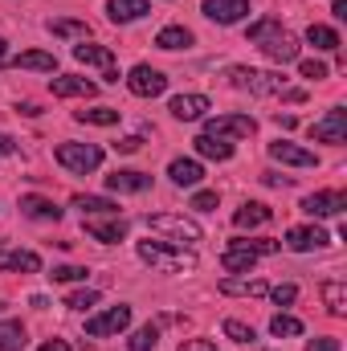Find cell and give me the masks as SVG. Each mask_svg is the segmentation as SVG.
Returning a JSON list of instances; mask_svg holds the SVG:
<instances>
[{
    "label": "cell",
    "instance_id": "31",
    "mask_svg": "<svg viewBox=\"0 0 347 351\" xmlns=\"http://www.w3.org/2000/svg\"><path fill=\"white\" fill-rule=\"evenodd\" d=\"M49 33L62 37V41H86L90 25L86 21H74V16H62V21H49Z\"/></svg>",
    "mask_w": 347,
    "mask_h": 351
},
{
    "label": "cell",
    "instance_id": "40",
    "mask_svg": "<svg viewBox=\"0 0 347 351\" xmlns=\"http://www.w3.org/2000/svg\"><path fill=\"white\" fill-rule=\"evenodd\" d=\"M66 306H70V311H90V306H98V290H74V294L66 298Z\"/></svg>",
    "mask_w": 347,
    "mask_h": 351
},
{
    "label": "cell",
    "instance_id": "15",
    "mask_svg": "<svg viewBox=\"0 0 347 351\" xmlns=\"http://www.w3.org/2000/svg\"><path fill=\"white\" fill-rule=\"evenodd\" d=\"M270 160L290 164V168H319V156H315V152H307V147H298V143H286V139L270 143Z\"/></svg>",
    "mask_w": 347,
    "mask_h": 351
},
{
    "label": "cell",
    "instance_id": "5",
    "mask_svg": "<svg viewBox=\"0 0 347 351\" xmlns=\"http://www.w3.org/2000/svg\"><path fill=\"white\" fill-rule=\"evenodd\" d=\"M229 86L233 90H250V94H282L286 90V78L282 74H265V70H250V66H233L229 70Z\"/></svg>",
    "mask_w": 347,
    "mask_h": 351
},
{
    "label": "cell",
    "instance_id": "47",
    "mask_svg": "<svg viewBox=\"0 0 347 351\" xmlns=\"http://www.w3.org/2000/svg\"><path fill=\"white\" fill-rule=\"evenodd\" d=\"M41 351H74V348H70L66 339H45V343H41Z\"/></svg>",
    "mask_w": 347,
    "mask_h": 351
},
{
    "label": "cell",
    "instance_id": "34",
    "mask_svg": "<svg viewBox=\"0 0 347 351\" xmlns=\"http://www.w3.org/2000/svg\"><path fill=\"white\" fill-rule=\"evenodd\" d=\"M119 114H123V110H115V106H90V110H78L74 119H78V123H94V127H115Z\"/></svg>",
    "mask_w": 347,
    "mask_h": 351
},
{
    "label": "cell",
    "instance_id": "7",
    "mask_svg": "<svg viewBox=\"0 0 347 351\" xmlns=\"http://www.w3.org/2000/svg\"><path fill=\"white\" fill-rule=\"evenodd\" d=\"M131 327V306H110V311H102V315H94L86 319V335L90 339H106V335H119V331H127Z\"/></svg>",
    "mask_w": 347,
    "mask_h": 351
},
{
    "label": "cell",
    "instance_id": "37",
    "mask_svg": "<svg viewBox=\"0 0 347 351\" xmlns=\"http://www.w3.org/2000/svg\"><path fill=\"white\" fill-rule=\"evenodd\" d=\"M225 335H229L233 343H254V339H258L254 327H246L241 319H225Z\"/></svg>",
    "mask_w": 347,
    "mask_h": 351
},
{
    "label": "cell",
    "instance_id": "32",
    "mask_svg": "<svg viewBox=\"0 0 347 351\" xmlns=\"http://www.w3.org/2000/svg\"><path fill=\"white\" fill-rule=\"evenodd\" d=\"M29 335L16 319H0V351H25Z\"/></svg>",
    "mask_w": 347,
    "mask_h": 351
},
{
    "label": "cell",
    "instance_id": "10",
    "mask_svg": "<svg viewBox=\"0 0 347 351\" xmlns=\"http://www.w3.org/2000/svg\"><path fill=\"white\" fill-rule=\"evenodd\" d=\"M127 90H131L135 98H160V94L168 90V78H164L156 66H135V70L127 74Z\"/></svg>",
    "mask_w": 347,
    "mask_h": 351
},
{
    "label": "cell",
    "instance_id": "2",
    "mask_svg": "<svg viewBox=\"0 0 347 351\" xmlns=\"http://www.w3.org/2000/svg\"><path fill=\"white\" fill-rule=\"evenodd\" d=\"M139 258L160 274H192L196 269V254L168 245V241H139Z\"/></svg>",
    "mask_w": 347,
    "mask_h": 351
},
{
    "label": "cell",
    "instance_id": "6",
    "mask_svg": "<svg viewBox=\"0 0 347 351\" xmlns=\"http://www.w3.org/2000/svg\"><path fill=\"white\" fill-rule=\"evenodd\" d=\"M311 143H347V110L344 106H331L319 123H311Z\"/></svg>",
    "mask_w": 347,
    "mask_h": 351
},
{
    "label": "cell",
    "instance_id": "1",
    "mask_svg": "<svg viewBox=\"0 0 347 351\" xmlns=\"http://www.w3.org/2000/svg\"><path fill=\"white\" fill-rule=\"evenodd\" d=\"M246 41H250V45H258L261 53H265L270 62H278V66L298 62V37H294V33H286V29H282L278 21H270V16L246 29Z\"/></svg>",
    "mask_w": 347,
    "mask_h": 351
},
{
    "label": "cell",
    "instance_id": "42",
    "mask_svg": "<svg viewBox=\"0 0 347 351\" xmlns=\"http://www.w3.org/2000/svg\"><path fill=\"white\" fill-rule=\"evenodd\" d=\"M192 208H196V213H213V208H217V192H208V188H200V192L192 196Z\"/></svg>",
    "mask_w": 347,
    "mask_h": 351
},
{
    "label": "cell",
    "instance_id": "12",
    "mask_svg": "<svg viewBox=\"0 0 347 351\" xmlns=\"http://www.w3.org/2000/svg\"><path fill=\"white\" fill-rule=\"evenodd\" d=\"M82 229H86L94 241H102V245H115V241L127 237V221L123 217H86Z\"/></svg>",
    "mask_w": 347,
    "mask_h": 351
},
{
    "label": "cell",
    "instance_id": "23",
    "mask_svg": "<svg viewBox=\"0 0 347 351\" xmlns=\"http://www.w3.org/2000/svg\"><path fill=\"white\" fill-rule=\"evenodd\" d=\"M49 90H53V98H94V94H98V86H94V82H86V78H74V74L53 78V82H49Z\"/></svg>",
    "mask_w": 347,
    "mask_h": 351
},
{
    "label": "cell",
    "instance_id": "41",
    "mask_svg": "<svg viewBox=\"0 0 347 351\" xmlns=\"http://www.w3.org/2000/svg\"><path fill=\"white\" fill-rule=\"evenodd\" d=\"M270 298H274L278 306H290V302L298 298V286H294V282H282V286H274V290H270Z\"/></svg>",
    "mask_w": 347,
    "mask_h": 351
},
{
    "label": "cell",
    "instance_id": "17",
    "mask_svg": "<svg viewBox=\"0 0 347 351\" xmlns=\"http://www.w3.org/2000/svg\"><path fill=\"white\" fill-rule=\"evenodd\" d=\"M168 110H172L180 123H196V119L208 114V98L204 94H176L172 102H168Z\"/></svg>",
    "mask_w": 347,
    "mask_h": 351
},
{
    "label": "cell",
    "instance_id": "24",
    "mask_svg": "<svg viewBox=\"0 0 347 351\" xmlns=\"http://www.w3.org/2000/svg\"><path fill=\"white\" fill-rule=\"evenodd\" d=\"M16 208L25 213V217H33V221H62V208L53 204V200H45V196H21L16 200Z\"/></svg>",
    "mask_w": 347,
    "mask_h": 351
},
{
    "label": "cell",
    "instance_id": "19",
    "mask_svg": "<svg viewBox=\"0 0 347 351\" xmlns=\"http://www.w3.org/2000/svg\"><path fill=\"white\" fill-rule=\"evenodd\" d=\"M41 258L33 250H0V274H37Z\"/></svg>",
    "mask_w": 347,
    "mask_h": 351
},
{
    "label": "cell",
    "instance_id": "14",
    "mask_svg": "<svg viewBox=\"0 0 347 351\" xmlns=\"http://www.w3.org/2000/svg\"><path fill=\"white\" fill-rule=\"evenodd\" d=\"M344 208H347L344 192H311V196H302V213L307 217H339Z\"/></svg>",
    "mask_w": 347,
    "mask_h": 351
},
{
    "label": "cell",
    "instance_id": "4",
    "mask_svg": "<svg viewBox=\"0 0 347 351\" xmlns=\"http://www.w3.org/2000/svg\"><path fill=\"white\" fill-rule=\"evenodd\" d=\"M53 160L74 176H86V172H98L102 168V147L98 143H58Z\"/></svg>",
    "mask_w": 347,
    "mask_h": 351
},
{
    "label": "cell",
    "instance_id": "27",
    "mask_svg": "<svg viewBox=\"0 0 347 351\" xmlns=\"http://www.w3.org/2000/svg\"><path fill=\"white\" fill-rule=\"evenodd\" d=\"M74 208H82V217H119V204H115V200H106V196H86V192L74 196Z\"/></svg>",
    "mask_w": 347,
    "mask_h": 351
},
{
    "label": "cell",
    "instance_id": "22",
    "mask_svg": "<svg viewBox=\"0 0 347 351\" xmlns=\"http://www.w3.org/2000/svg\"><path fill=\"white\" fill-rule=\"evenodd\" d=\"M147 12H152L147 0H106V16H110L115 25H131V21H139V16H147Z\"/></svg>",
    "mask_w": 347,
    "mask_h": 351
},
{
    "label": "cell",
    "instance_id": "18",
    "mask_svg": "<svg viewBox=\"0 0 347 351\" xmlns=\"http://www.w3.org/2000/svg\"><path fill=\"white\" fill-rule=\"evenodd\" d=\"M12 70H37V74H53L58 70V58L49 53V49H25V53H16V58H4Z\"/></svg>",
    "mask_w": 347,
    "mask_h": 351
},
{
    "label": "cell",
    "instance_id": "9",
    "mask_svg": "<svg viewBox=\"0 0 347 351\" xmlns=\"http://www.w3.org/2000/svg\"><path fill=\"white\" fill-rule=\"evenodd\" d=\"M290 254H311V250H327L331 245V233L319 229V225H294L286 229V241H282Z\"/></svg>",
    "mask_w": 347,
    "mask_h": 351
},
{
    "label": "cell",
    "instance_id": "53",
    "mask_svg": "<svg viewBox=\"0 0 347 351\" xmlns=\"http://www.w3.org/2000/svg\"><path fill=\"white\" fill-rule=\"evenodd\" d=\"M261 351H265V348H261Z\"/></svg>",
    "mask_w": 347,
    "mask_h": 351
},
{
    "label": "cell",
    "instance_id": "38",
    "mask_svg": "<svg viewBox=\"0 0 347 351\" xmlns=\"http://www.w3.org/2000/svg\"><path fill=\"white\" fill-rule=\"evenodd\" d=\"M86 265H53V269H49V278H53V282H86Z\"/></svg>",
    "mask_w": 347,
    "mask_h": 351
},
{
    "label": "cell",
    "instance_id": "13",
    "mask_svg": "<svg viewBox=\"0 0 347 351\" xmlns=\"http://www.w3.org/2000/svg\"><path fill=\"white\" fill-rule=\"evenodd\" d=\"M74 58H78L82 66H98L110 82H119V62H115V53H110L106 45H86V41H82V45H74Z\"/></svg>",
    "mask_w": 347,
    "mask_h": 351
},
{
    "label": "cell",
    "instance_id": "3",
    "mask_svg": "<svg viewBox=\"0 0 347 351\" xmlns=\"http://www.w3.org/2000/svg\"><path fill=\"white\" fill-rule=\"evenodd\" d=\"M147 233L164 237L168 245H180V250H192L200 241V225L188 221V217H180V213H152L147 217Z\"/></svg>",
    "mask_w": 347,
    "mask_h": 351
},
{
    "label": "cell",
    "instance_id": "20",
    "mask_svg": "<svg viewBox=\"0 0 347 351\" xmlns=\"http://www.w3.org/2000/svg\"><path fill=\"white\" fill-rule=\"evenodd\" d=\"M192 147H196V156L200 160H217V164H225V160H233V143L229 139H221V135H196L192 139Z\"/></svg>",
    "mask_w": 347,
    "mask_h": 351
},
{
    "label": "cell",
    "instance_id": "33",
    "mask_svg": "<svg viewBox=\"0 0 347 351\" xmlns=\"http://www.w3.org/2000/svg\"><path fill=\"white\" fill-rule=\"evenodd\" d=\"M307 41L315 45V49H323V53H331V49H339L344 41H339V33L331 29V25H311L307 29Z\"/></svg>",
    "mask_w": 347,
    "mask_h": 351
},
{
    "label": "cell",
    "instance_id": "50",
    "mask_svg": "<svg viewBox=\"0 0 347 351\" xmlns=\"http://www.w3.org/2000/svg\"><path fill=\"white\" fill-rule=\"evenodd\" d=\"M274 123H278L282 131H290V127H294V114H274Z\"/></svg>",
    "mask_w": 347,
    "mask_h": 351
},
{
    "label": "cell",
    "instance_id": "8",
    "mask_svg": "<svg viewBox=\"0 0 347 351\" xmlns=\"http://www.w3.org/2000/svg\"><path fill=\"white\" fill-rule=\"evenodd\" d=\"M258 131V119L254 114H217L204 123V135H221V139H246Z\"/></svg>",
    "mask_w": 347,
    "mask_h": 351
},
{
    "label": "cell",
    "instance_id": "29",
    "mask_svg": "<svg viewBox=\"0 0 347 351\" xmlns=\"http://www.w3.org/2000/svg\"><path fill=\"white\" fill-rule=\"evenodd\" d=\"M319 294H323L327 311H331L335 319H344V315H347V286H344V282H335V278H331V282H323V286H319Z\"/></svg>",
    "mask_w": 347,
    "mask_h": 351
},
{
    "label": "cell",
    "instance_id": "48",
    "mask_svg": "<svg viewBox=\"0 0 347 351\" xmlns=\"http://www.w3.org/2000/svg\"><path fill=\"white\" fill-rule=\"evenodd\" d=\"M16 110H21V114H29V119H37V114H41V106H37V102H16Z\"/></svg>",
    "mask_w": 347,
    "mask_h": 351
},
{
    "label": "cell",
    "instance_id": "46",
    "mask_svg": "<svg viewBox=\"0 0 347 351\" xmlns=\"http://www.w3.org/2000/svg\"><path fill=\"white\" fill-rule=\"evenodd\" d=\"M12 152H16V139H12V135H4V131H0V156H12Z\"/></svg>",
    "mask_w": 347,
    "mask_h": 351
},
{
    "label": "cell",
    "instance_id": "11",
    "mask_svg": "<svg viewBox=\"0 0 347 351\" xmlns=\"http://www.w3.org/2000/svg\"><path fill=\"white\" fill-rule=\"evenodd\" d=\"M200 12L217 25H237V21L250 16V0H204Z\"/></svg>",
    "mask_w": 347,
    "mask_h": 351
},
{
    "label": "cell",
    "instance_id": "35",
    "mask_svg": "<svg viewBox=\"0 0 347 351\" xmlns=\"http://www.w3.org/2000/svg\"><path fill=\"white\" fill-rule=\"evenodd\" d=\"M127 343H131V351H156V343H160V327L147 323V327H139Z\"/></svg>",
    "mask_w": 347,
    "mask_h": 351
},
{
    "label": "cell",
    "instance_id": "26",
    "mask_svg": "<svg viewBox=\"0 0 347 351\" xmlns=\"http://www.w3.org/2000/svg\"><path fill=\"white\" fill-rule=\"evenodd\" d=\"M270 217H274V213H270L265 204H258V200H246V204L233 213V225H237V229H258V225H270Z\"/></svg>",
    "mask_w": 347,
    "mask_h": 351
},
{
    "label": "cell",
    "instance_id": "44",
    "mask_svg": "<svg viewBox=\"0 0 347 351\" xmlns=\"http://www.w3.org/2000/svg\"><path fill=\"white\" fill-rule=\"evenodd\" d=\"M139 147H143V139H139V135H127V139H119V143H115V152H123V156H131V152H139Z\"/></svg>",
    "mask_w": 347,
    "mask_h": 351
},
{
    "label": "cell",
    "instance_id": "36",
    "mask_svg": "<svg viewBox=\"0 0 347 351\" xmlns=\"http://www.w3.org/2000/svg\"><path fill=\"white\" fill-rule=\"evenodd\" d=\"M270 331L282 339V335H302L307 327H302V319H294V315H274V319H270Z\"/></svg>",
    "mask_w": 347,
    "mask_h": 351
},
{
    "label": "cell",
    "instance_id": "49",
    "mask_svg": "<svg viewBox=\"0 0 347 351\" xmlns=\"http://www.w3.org/2000/svg\"><path fill=\"white\" fill-rule=\"evenodd\" d=\"M261 180H265V184H270V188H286V184H290V180H286V176H274V172H265V176H261Z\"/></svg>",
    "mask_w": 347,
    "mask_h": 351
},
{
    "label": "cell",
    "instance_id": "21",
    "mask_svg": "<svg viewBox=\"0 0 347 351\" xmlns=\"http://www.w3.org/2000/svg\"><path fill=\"white\" fill-rule=\"evenodd\" d=\"M217 290L229 294V298H261V294H270V286L261 278H221Z\"/></svg>",
    "mask_w": 347,
    "mask_h": 351
},
{
    "label": "cell",
    "instance_id": "43",
    "mask_svg": "<svg viewBox=\"0 0 347 351\" xmlns=\"http://www.w3.org/2000/svg\"><path fill=\"white\" fill-rule=\"evenodd\" d=\"M307 351H344V343L331 335H319V339H307Z\"/></svg>",
    "mask_w": 347,
    "mask_h": 351
},
{
    "label": "cell",
    "instance_id": "39",
    "mask_svg": "<svg viewBox=\"0 0 347 351\" xmlns=\"http://www.w3.org/2000/svg\"><path fill=\"white\" fill-rule=\"evenodd\" d=\"M298 74H302V78H311V82H323L331 70H327V62H319V58H307V62H298Z\"/></svg>",
    "mask_w": 347,
    "mask_h": 351
},
{
    "label": "cell",
    "instance_id": "52",
    "mask_svg": "<svg viewBox=\"0 0 347 351\" xmlns=\"http://www.w3.org/2000/svg\"><path fill=\"white\" fill-rule=\"evenodd\" d=\"M4 58H8V45H4V37H0V62H4Z\"/></svg>",
    "mask_w": 347,
    "mask_h": 351
},
{
    "label": "cell",
    "instance_id": "16",
    "mask_svg": "<svg viewBox=\"0 0 347 351\" xmlns=\"http://www.w3.org/2000/svg\"><path fill=\"white\" fill-rule=\"evenodd\" d=\"M152 188V176L147 172H135V168H119V172L106 176V192H119V196H135V192H147Z\"/></svg>",
    "mask_w": 347,
    "mask_h": 351
},
{
    "label": "cell",
    "instance_id": "51",
    "mask_svg": "<svg viewBox=\"0 0 347 351\" xmlns=\"http://www.w3.org/2000/svg\"><path fill=\"white\" fill-rule=\"evenodd\" d=\"M331 12H335L339 21H347V0H335V4H331Z\"/></svg>",
    "mask_w": 347,
    "mask_h": 351
},
{
    "label": "cell",
    "instance_id": "30",
    "mask_svg": "<svg viewBox=\"0 0 347 351\" xmlns=\"http://www.w3.org/2000/svg\"><path fill=\"white\" fill-rule=\"evenodd\" d=\"M254 262H258V254L246 250V245H229V250L221 254V265H225L229 274H246V269H254Z\"/></svg>",
    "mask_w": 347,
    "mask_h": 351
},
{
    "label": "cell",
    "instance_id": "25",
    "mask_svg": "<svg viewBox=\"0 0 347 351\" xmlns=\"http://www.w3.org/2000/svg\"><path fill=\"white\" fill-rule=\"evenodd\" d=\"M168 176H172V184L176 188H196L200 180H204V168H200V160H172L168 164Z\"/></svg>",
    "mask_w": 347,
    "mask_h": 351
},
{
    "label": "cell",
    "instance_id": "45",
    "mask_svg": "<svg viewBox=\"0 0 347 351\" xmlns=\"http://www.w3.org/2000/svg\"><path fill=\"white\" fill-rule=\"evenodd\" d=\"M176 351H217V348H213L208 339H184V343H180Z\"/></svg>",
    "mask_w": 347,
    "mask_h": 351
},
{
    "label": "cell",
    "instance_id": "28",
    "mask_svg": "<svg viewBox=\"0 0 347 351\" xmlns=\"http://www.w3.org/2000/svg\"><path fill=\"white\" fill-rule=\"evenodd\" d=\"M156 45H160V49H168V53L188 49V45H192V29H184V25H164V29L156 33Z\"/></svg>",
    "mask_w": 347,
    "mask_h": 351
}]
</instances>
